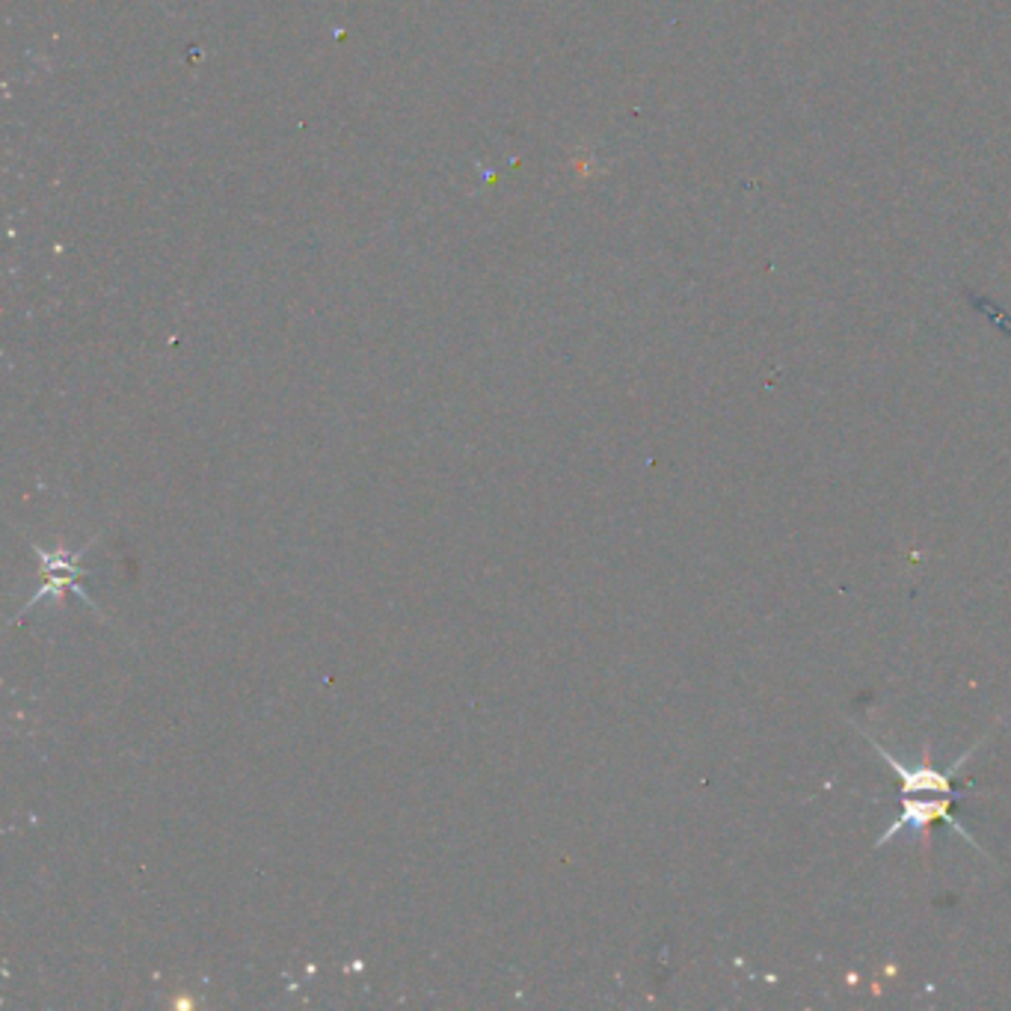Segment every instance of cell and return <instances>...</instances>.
I'll use <instances>...</instances> for the list:
<instances>
[{
	"instance_id": "obj_1",
	"label": "cell",
	"mask_w": 1011,
	"mask_h": 1011,
	"mask_svg": "<svg viewBox=\"0 0 1011 1011\" xmlns=\"http://www.w3.org/2000/svg\"><path fill=\"white\" fill-rule=\"evenodd\" d=\"M863 736H866V733H863ZM866 739H870V745L875 747V754H879L881 760H884V763L896 772L899 783H902V795H952V799H961L952 783H955V777H959V772L964 769V763H968L970 756L977 754V747L982 745V739H979L977 745L970 747V751H964V754H961L959 760L950 765V769H938V765L932 763L929 751H925V756L916 765H905L902 760H896V756L890 754L888 747L881 745L879 739L875 736H866Z\"/></svg>"
},
{
	"instance_id": "obj_2",
	"label": "cell",
	"mask_w": 1011,
	"mask_h": 1011,
	"mask_svg": "<svg viewBox=\"0 0 1011 1011\" xmlns=\"http://www.w3.org/2000/svg\"><path fill=\"white\" fill-rule=\"evenodd\" d=\"M955 801H959V799H952V795H932V799H923V795H902V813H899L896 822H893V825H888V831H884V834L879 836V843H875V849H881V845H888L890 840L902 834L905 827H914V831H920V834H923L925 840H929V831H932L934 822H946V825H950L952 831H955L959 836H964V840H968V843L973 845L977 852H985V849H982V845L977 843V836L970 834L968 827L961 825L959 819H955L950 813V807L955 804Z\"/></svg>"
},
{
	"instance_id": "obj_3",
	"label": "cell",
	"mask_w": 1011,
	"mask_h": 1011,
	"mask_svg": "<svg viewBox=\"0 0 1011 1011\" xmlns=\"http://www.w3.org/2000/svg\"><path fill=\"white\" fill-rule=\"evenodd\" d=\"M33 549H36V555L42 558L44 582H42V587L36 591L33 599H30V603H27L24 608H21V612L16 614V623L24 621V614L33 612L36 605L42 603V599H60V596L66 594V591H75V594H78L80 599H83V603L89 605V612H98V605L92 603L87 591H83V587L78 585V578L89 576V569H83L78 564L80 555H83V552H87L89 546H83V549H78V552H44L42 546H33Z\"/></svg>"
}]
</instances>
